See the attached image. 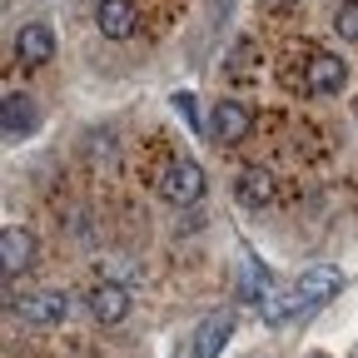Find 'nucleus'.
I'll use <instances>...</instances> for the list:
<instances>
[{"label":"nucleus","mask_w":358,"mask_h":358,"mask_svg":"<svg viewBox=\"0 0 358 358\" xmlns=\"http://www.w3.org/2000/svg\"><path fill=\"white\" fill-rule=\"evenodd\" d=\"M30 129H35V105L25 95H6V105H0V134L6 140H25Z\"/></svg>","instance_id":"nucleus-12"},{"label":"nucleus","mask_w":358,"mask_h":358,"mask_svg":"<svg viewBox=\"0 0 358 358\" xmlns=\"http://www.w3.org/2000/svg\"><path fill=\"white\" fill-rule=\"evenodd\" d=\"M234 199L244 204V209H268L279 199V179L268 174V169H244L239 179H234Z\"/></svg>","instance_id":"nucleus-8"},{"label":"nucleus","mask_w":358,"mask_h":358,"mask_svg":"<svg viewBox=\"0 0 358 358\" xmlns=\"http://www.w3.org/2000/svg\"><path fill=\"white\" fill-rule=\"evenodd\" d=\"M249 110L239 105V100H219L214 110H209V134H214V140L219 145H234V140H244V134H249Z\"/></svg>","instance_id":"nucleus-7"},{"label":"nucleus","mask_w":358,"mask_h":358,"mask_svg":"<svg viewBox=\"0 0 358 358\" xmlns=\"http://www.w3.org/2000/svg\"><path fill=\"white\" fill-rule=\"evenodd\" d=\"M129 303H134V299H129L124 284H110V279H105V284L90 289V313H95L100 324H124V319H129Z\"/></svg>","instance_id":"nucleus-9"},{"label":"nucleus","mask_w":358,"mask_h":358,"mask_svg":"<svg viewBox=\"0 0 358 358\" xmlns=\"http://www.w3.org/2000/svg\"><path fill=\"white\" fill-rule=\"evenodd\" d=\"M334 25H338V35H343V40H353V45H358V0H343Z\"/></svg>","instance_id":"nucleus-15"},{"label":"nucleus","mask_w":358,"mask_h":358,"mask_svg":"<svg viewBox=\"0 0 358 358\" xmlns=\"http://www.w3.org/2000/svg\"><path fill=\"white\" fill-rule=\"evenodd\" d=\"M294 0H264V10H289Z\"/></svg>","instance_id":"nucleus-17"},{"label":"nucleus","mask_w":358,"mask_h":358,"mask_svg":"<svg viewBox=\"0 0 358 358\" xmlns=\"http://www.w3.org/2000/svg\"><path fill=\"white\" fill-rule=\"evenodd\" d=\"M15 55H20V65H45V60H55V30L40 25V20L20 25V35H15Z\"/></svg>","instance_id":"nucleus-10"},{"label":"nucleus","mask_w":358,"mask_h":358,"mask_svg":"<svg viewBox=\"0 0 358 358\" xmlns=\"http://www.w3.org/2000/svg\"><path fill=\"white\" fill-rule=\"evenodd\" d=\"M15 308H20V319H25V324L50 329V324H60V319H65V294H55V289H50V294H25Z\"/></svg>","instance_id":"nucleus-11"},{"label":"nucleus","mask_w":358,"mask_h":358,"mask_svg":"<svg viewBox=\"0 0 358 358\" xmlns=\"http://www.w3.org/2000/svg\"><path fill=\"white\" fill-rule=\"evenodd\" d=\"M254 60H259L254 40H239L234 50H229V75H244V70H254Z\"/></svg>","instance_id":"nucleus-14"},{"label":"nucleus","mask_w":358,"mask_h":358,"mask_svg":"<svg viewBox=\"0 0 358 358\" xmlns=\"http://www.w3.org/2000/svg\"><path fill=\"white\" fill-rule=\"evenodd\" d=\"M343 85H348V65H343L338 55H313V60L303 65V90H308L313 100L338 95Z\"/></svg>","instance_id":"nucleus-3"},{"label":"nucleus","mask_w":358,"mask_h":358,"mask_svg":"<svg viewBox=\"0 0 358 358\" xmlns=\"http://www.w3.org/2000/svg\"><path fill=\"white\" fill-rule=\"evenodd\" d=\"M229 334H234V313H229V308L209 313V319L194 329V338H189V353H185V358H219V348L229 343Z\"/></svg>","instance_id":"nucleus-4"},{"label":"nucleus","mask_w":358,"mask_h":358,"mask_svg":"<svg viewBox=\"0 0 358 358\" xmlns=\"http://www.w3.org/2000/svg\"><path fill=\"white\" fill-rule=\"evenodd\" d=\"M308 358H324V353H308Z\"/></svg>","instance_id":"nucleus-18"},{"label":"nucleus","mask_w":358,"mask_h":358,"mask_svg":"<svg viewBox=\"0 0 358 358\" xmlns=\"http://www.w3.org/2000/svg\"><path fill=\"white\" fill-rule=\"evenodd\" d=\"M204 189H209V179H204V169H199L194 159H174V164L164 169V199H169V204L189 209V204L204 199Z\"/></svg>","instance_id":"nucleus-1"},{"label":"nucleus","mask_w":358,"mask_h":358,"mask_svg":"<svg viewBox=\"0 0 358 358\" xmlns=\"http://www.w3.org/2000/svg\"><path fill=\"white\" fill-rule=\"evenodd\" d=\"M353 358H358V353H353Z\"/></svg>","instance_id":"nucleus-19"},{"label":"nucleus","mask_w":358,"mask_h":358,"mask_svg":"<svg viewBox=\"0 0 358 358\" xmlns=\"http://www.w3.org/2000/svg\"><path fill=\"white\" fill-rule=\"evenodd\" d=\"M268 289H274V284H268V274H264V264H259V259L249 254V259L239 264V294H244L249 303H259V299H264Z\"/></svg>","instance_id":"nucleus-13"},{"label":"nucleus","mask_w":358,"mask_h":358,"mask_svg":"<svg viewBox=\"0 0 358 358\" xmlns=\"http://www.w3.org/2000/svg\"><path fill=\"white\" fill-rule=\"evenodd\" d=\"M338 289H343V268H334V264H313L308 274L299 279V289H294V313L329 303V299H334Z\"/></svg>","instance_id":"nucleus-2"},{"label":"nucleus","mask_w":358,"mask_h":358,"mask_svg":"<svg viewBox=\"0 0 358 358\" xmlns=\"http://www.w3.org/2000/svg\"><path fill=\"white\" fill-rule=\"evenodd\" d=\"M35 264V234L20 229V224H6V234H0V268H6V279L25 274Z\"/></svg>","instance_id":"nucleus-5"},{"label":"nucleus","mask_w":358,"mask_h":358,"mask_svg":"<svg viewBox=\"0 0 358 358\" xmlns=\"http://www.w3.org/2000/svg\"><path fill=\"white\" fill-rule=\"evenodd\" d=\"M95 25H100L105 40H129L134 30H140V10H134V0H100Z\"/></svg>","instance_id":"nucleus-6"},{"label":"nucleus","mask_w":358,"mask_h":358,"mask_svg":"<svg viewBox=\"0 0 358 358\" xmlns=\"http://www.w3.org/2000/svg\"><path fill=\"white\" fill-rule=\"evenodd\" d=\"M174 110L185 115V124H199V115H194V95H189V90H179V95H174Z\"/></svg>","instance_id":"nucleus-16"}]
</instances>
